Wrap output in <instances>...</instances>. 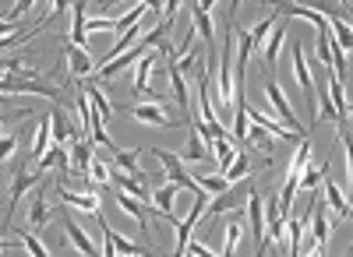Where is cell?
<instances>
[{
  "mask_svg": "<svg viewBox=\"0 0 353 257\" xmlns=\"http://www.w3.org/2000/svg\"><path fill=\"white\" fill-rule=\"evenodd\" d=\"M88 180H92L96 187H99V183H110V166L92 159V162H88Z\"/></svg>",
  "mask_w": 353,
  "mask_h": 257,
  "instance_id": "35",
  "label": "cell"
},
{
  "mask_svg": "<svg viewBox=\"0 0 353 257\" xmlns=\"http://www.w3.org/2000/svg\"><path fill=\"white\" fill-rule=\"evenodd\" d=\"M113 152V162L121 166V169H128V173H134V177H145L141 173V152H128V148H110Z\"/></svg>",
  "mask_w": 353,
  "mask_h": 257,
  "instance_id": "22",
  "label": "cell"
},
{
  "mask_svg": "<svg viewBox=\"0 0 353 257\" xmlns=\"http://www.w3.org/2000/svg\"><path fill=\"white\" fill-rule=\"evenodd\" d=\"M244 4V0H230V14H237V8Z\"/></svg>",
  "mask_w": 353,
  "mask_h": 257,
  "instance_id": "47",
  "label": "cell"
},
{
  "mask_svg": "<svg viewBox=\"0 0 353 257\" xmlns=\"http://www.w3.org/2000/svg\"><path fill=\"white\" fill-rule=\"evenodd\" d=\"M205 159H209V145H205V141L191 131V137H188V148H184V155H181V162H205Z\"/></svg>",
  "mask_w": 353,
  "mask_h": 257,
  "instance_id": "24",
  "label": "cell"
},
{
  "mask_svg": "<svg viewBox=\"0 0 353 257\" xmlns=\"http://www.w3.org/2000/svg\"><path fill=\"white\" fill-rule=\"evenodd\" d=\"M194 4H198L201 11H212V8H216V0H194Z\"/></svg>",
  "mask_w": 353,
  "mask_h": 257,
  "instance_id": "46",
  "label": "cell"
},
{
  "mask_svg": "<svg viewBox=\"0 0 353 257\" xmlns=\"http://www.w3.org/2000/svg\"><path fill=\"white\" fill-rule=\"evenodd\" d=\"M325 197H329V205L339 212V219H350V201H346V194L339 190V183L325 180Z\"/></svg>",
  "mask_w": 353,
  "mask_h": 257,
  "instance_id": "26",
  "label": "cell"
},
{
  "mask_svg": "<svg viewBox=\"0 0 353 257\" xmlns=\"http://www.w3.org/2000/svg\"><path fill=\"white\" fill-rule=\"evenodd\" d=\"M50 145H53V141H50V120H39V124H36V134H32V148H28V155L39 159Z\"/></svg>",
  "mask_w": 353,
  "mask_h": 257,
  "instance_id": "25",
  "label": "cell"
},
{
  "mask_svg": "<svg viewBox=\"0 0 353 257\" xmlns=\"http://www.w3.org/2000/svg\"><path fill=\"white\" fill-rule=\"evenodd\" d=\"M88 162H92V141H85V134L78 137L71 131V152H68V169L74 180H88ZM92 183V180H88Z\"/></svg>",
  "mask_w": 353,
  "mask_h": 257,
  "instance_id": "3",
  "label": "cell"
},
{
  "mask_svg": "<svg viewBox=\"0 0 353 257\" xmlns=\"http://www.w3.org/2000/svg\"><path fill=\"white\" fill-rule=\"evenodd\" d=\"M61 222H64V230H68V240H71V247H78L81 254H103V247H96L92 240H88V236L81 233V225L71 219V212H61Z\"/></svg>",
  "mask_w": 353,
  "mask_h": 257,
  "instance_id": "14",
  "label": "cell"
},
{
  "mask_svg": "<svg viewBox=\"0 0 353 257\" xmlns=\"http://www.w3.org/2000/svg\"><path fill=\"white\" fill-rule=\"evenodd\" d=\"M329 99H332V106H336V113H339V120L350 127V106H346V92H343V78L336 74V67H329Z\"/></svg>",
  "mask_w": 353,
  "mask_h": 257,
  "instance_id": "17",
  "label": "cell"
},
{
  "mask_svg": "<svg viewBox=\"0 0 353 257\" xmlns=\"http://www.w3.org/2000/svg\"><path fill=\"white\" fill-rule=\"evenodd\" d=\"M36 8V0H14V8H11V14H4L8 21H18V18H25V11H32Z\"/></svg>",
  "mask_w": 353,
  "mask_h": 257,
  "instance_id": "38",
  "label": "cell"
},
{
  "mask_svg": "<svg viewBox=\"0 0 353 257\" xmlns=\"http://www.w3.org/2000/svg\"><path fill=\"white\" fill-rule=\"evenodd\" d=\"M14 32H25V25H18V21H8V18H0V39H4V36H14Z\"/></svg>",
  "mask_w": 353,
  "mask_h": 257,
  "instance_id": "40",
  "label": "cell"
},
{
  "mask_svg": "<svg viewBox=\"0 0 353 257\" xmlns=\"http://www.w3.org/2000/svg\"><path fill=\"white\" fill-rule=\"evenodd\" d=\"M53 215H57V212L46 205V183L39 180V183H36V190H32V197H28V225L43 230V225H46Z\"/></svg>",
  "mask_w": 353,
  "mask_h": 257,
  "instance_id": "9",
  "label": "cell"
},
{
  "mask_svg": "<svg viewBox=\"0 0 353 257\" xmlns=\"http://www.w3.org/2000/svg\"><path fill=\"white\" fill-rule=\"evenodd\" d=\"M25 113H32V109H11V113H0V131H4L11 120H21Z\"/></svg>",
  "mask_w": 353,
  "mask_h": 257,
  "instance_id": "41",
  "label": "cell"
},
{
  "mask_svg": "<svg viewBox=\"0 0 353 257\" xmlns=\"http://www.w3.org/2000/svg\"><path fill=\"white\" fill-rule=\"evenodd\" d=\"M237 247H241V222L230 219L226 236H223V254H237Z\"/></svg>",
  "mask_w": 353,
  "mask_h": 257,
  "instance_id": "30",
  "label": "cell"
},
{
  "mask_svg": "<svg viewBox=\"0 0 353 257\" xmlns=\"http://www.w3.org/2000/svg\"><path fill=\"white\" fill-rule=\"evenodd\" d=\"M128 113H131L138 124H149V127H176V120L166 117V106H159V102H138Z\"/></svg>",
  "mask_w": 353,
  "mask_h": 257,
  "instance_id": "8",
  "label": "cell"
},
{
  "mask_svg": "<svg viewBox=\"0 0 353 257\" xmlns=\"http://www.w3.org/2000/svg\"><path fill=\"white\" fill-rule=\"evenodd\" d=\"M265 96H269V102H272V109L279 113V120L290 127V131H297L301 137L307 134V127L297 120V113H293V106H290V99L279 92V81H269V85H265Z\"/></svg>",
  "mask_w": 353,
  "mask_h": 257,
  "instance_id": "4",
  "label": "cell"
},
{
  "mask_svg": "<svg viewBox=\"0 0 353 257\" xmlns=\"http://www.w3.org/2000/svg\"><path fill=\"white\" fill-rule=\"evenodd\" d=\"M18 39H25V32H14V36H4V39H0V53H4L8 46H14Z\"/></svg>",
  "mask_w": 353,
  "mask_h": 257,
  "instance_id": "42",
  "label": "cell"
},
{
  "mask_svg": "<svg viewBox=\"0 0 353 257\" xmlns=\"http://www.w3.org/2000/svg\"><path fill=\"white\" fill-rule=\"evenodd\" d=\"M96 219H99V225H103V254H121V257H134V254H149V247H138V243H131V240H124L121 233H113L110 225H106V219L96 212Z\"/></svg>",
  "mask_w": 353,
  "mask_h": 257,
  "instance_id": "5",
  "label": "cell"
},
{
  "mask_svg": "<svg viewBox=\"0 0 353 257\" xmlns=\"http://www.w3.org/2000/svg\"><path fill=\"white\" fill-rule=\"evenodd\" d=\"M244 141H248L251 148H261V152H272V141H276V137H272L269 131H265L261 124H254V127H251V131L244 134Z\"/></svg>",
  "mask_w": 353,
  "mask_h": 257,
  "instance_id": "27",
  "label": "cell"
},
{
  "mask_svg": "<svg viewBox=\"0 0 353 257\" xmlns=\"http://www.w3.org/2000/svg\"><path fill=\"white\" fill-rule=\"evenodd\" d=\"M290 225V240H286V250L290 254H301V236H304V219H293L286 222Z\"/></svg>",
  "mask_w": 353,
  "mask_h": 257,
  "instance_id": "32",
  "label": "cell"
},
{
  "mask_svg": "<svg viewBox=\"0 0 353 257\" xmlns=\"http://www.w3.org/2000/svg\"><path fill=\"white\" fill-rule=\"evenodd\" d=\"M57 197L68 205V208H78V212H88V215H96L99 208H103V201H99V194L96 190H85V194H74V190H68V183L61 180L57 183Z\"/></svg>",
  "mask_w": 353,
  "mask_h": 257,
  "instance_id": "6",
  "label": "cell"
},
{
  "mask_svg": "<svg viewBox=\"0 0 353 257\" xmlns=\"http://www.w3.org/2000/svg\"><path fill=\"white\" fill-rule=\"evenodd\" d=\"M152 155L163 162V169H166V177H170V183H176V187H181V190H201L198 187V180L188 173V169H184V162H181V155H173V152H166V148H152Z\"/></svg>",
  "mask_w": 353,
  "mask_h": 257,
  "instance_id": "2",
  "label": "cell"
},
{
  "mask_svg": "<svg viewBox=\"0 0 353 257\" xmlns=\"http://www.w3.org/2000/svg\"><path fill=\"white\" fill-rule=\"evenodd\" d=\"M68 169V148L64 145H50L43 155H39V173H46V169Z\"/></svg>",
  "mask_w": 353,
  "mask_h": 257,
  "instance_id": "21",
  "label": "cell"
},
{
  "mask_svg": "<svg viewBox=\"0 0 353 257\" xmlns=\"http://www.w3.org/2000/svg\"><path fill=\"white\" fill-rule=\"evenodd\" d=\"M43 180V173L39 169H32V173H28V159L14 169V177H11V190H8V215H4V225H11V215H14V205L21 201V197L28 194V187H36Z\"/></svg>",
  "mask_w": 353,
  "mask_h": 257,
  "instance_id": "1",
  "label": "cell"
},
{
  "mask_svg": "<svg viewBox=\"0 0 353 257\" xmlns=\"http://www.w3.org/2000/svg\"><path fill=\"white\" fill-rule=\"evenodd\" d=\"M283 39H286V28H276L272 25V32H269V43H265V67L276 71V60H279V49H283Z\"/></svg>",
  "mask_w": 353,
  "mask_h": 257,
  "instance_id": "20",
  "label": "cell"
},
{
  "mask_svg": "<svg viewBox=\"0 0 353 257\" xmlns=\"http://www.w3.org/2000/svg\"><path fill=\"white\" fill-rule=\"evenodd\" d=\"M117 205H121V208H124V212H128V215L138 222V230H141L145 236L152 233V225H149V222H152V219H149V208H145V205H138L131 194H124V190H121V194H117Z\"/></svg>",
  "mask_w": 353,
  "mask_h": 257,
  "instance_id": "16",
  "label": "cell"
},
{
  "mask_svg": "<svg viewBox=\"0 0 353 257\" xmlns=\"http://www.w3.org/2000/svg\"><path fill=\"white\" fill-rule=\"evenodd\" d=\"M209 148L216 152V159H219V169H230V166H233V159H237V152H233V145H230V137H216Z\"/></svg>",
  "mask_w": 353,
  "mask_h": 257,
  "instance_id": "29",
  "label": "cell"
},
{
  "mask_svg": "<svg viewBox=\"0 0 353 257\" xmlns=\"http://www.w3.org/2000/svg\"><path fill=\"white\" fill-rule=\"evenodd\" d=\"M293 71H297V81H301V92H304L307 109L314 113V78L307 74V56H304V46L301 43H293Z\"/></svg>",
  "mask_w": 353,
  "mask_h": 257,
  "instance_id": "11",
  "label": "cell"
},
{
  "mask_svg": "<svg viewBox=\"0 0 353 257\" xmlns=\"http://www.w3.org/2000/svg\"><path fill=\"white\" fill-rule=\"evenodd\" d=\"M325 173H329V162H321V166H311V162H304L297 187H304V190H314L321 180H325Z\"/></svg>",
  "mask_w": 353,
  "mask_h": 257,
  "instance_id": "23",
  "label": "cell"
},
{
  "mask_svg": "<svg viewBox=\"0 0 353 257\" xmlns=\"http://www.w3.org/2000/svg\"><path fill=\"white\" fill-rule=\"evenodd\" d=\"M71 46H88L85 43V0H71V32H68Z\"/></svg>",
  "mask_w": 353,
  "mask_h": 257,
  "instance_id": "19",
  "label": "cell"
},
{
  "mask_svg": "<svg viewBox=\"0 0 353 257\" xmlns=\"http://www.w3.org/2000/svg\"><path fill=\"white\" fill-rule=\"evenodd\" d=\"M198 187H201V190H209V194H223L230 183H226V177L219 173V177H198Z\"/></svg>",
  "mask_w": 353,
  "mask_h": 257,
  "instance_id": "36",
  "label": "cell"
},
{
  "mask_svg": "<svg viewBox=\"0 0 353 257\" xmlns=\"http://www.w3.org/2000/svg\"><path fill=\"white\" fill-rule=\"evenodd\" d=\"M248 173H251V159H248V155H237L230 169H223L226 183H241V180H248Z\"/></svg>",
  "mask_w": 353,
  "mask_h": 257,
  "instance_id": "28",
  "label": "cell"
},
{
  "mask_svg": "<svg viewBox=\"0 0 353 257\" xmlns=\"http://www.w3.org/2000/svg\"><path fill=\"white\" fill-rule=\"evenodd\" d=\"M191 25H194V32H201L205 39V49H216V28H212V11H201L198 4H191Z\"/></svg>",
  "mask_w": 353,
  "mask_h": 257,
  "instance_id": "15",
  "label": "cell"
},
{
  "mask_svg": "<svg viewBox=\"0 0 353 257\" xmlns=\"http://www.w3.org/2000/svg\"><path fill=\"white\" fill-rule=\"evenodd\" d=\"M14 233H18V240L28 247V254H36V257H46V247H43V240H36L32 233L25 230V225H14Z\"/></svg>",
  "mask_w": 353,
  "mask_h": 257,
  "instance_id": "31",
  "label": "cell"
},
{
  "mask_svg": "<svg viewBox=\"0 0 353 257\" xmlns=\"http://www.w3.org/2000/svg\"><path fill=\"white\" fill-rule=\"evenodd\" d=\"M258 4H272V0H258Z\"/></svg>",
  "mask_w": 353,
  "mask_h": 257,
  "instance_id": "48",
  "label": "cell"
},
{
  "mask_svg": "<svg viewBox=\"0 0 353 257\" xmlns=\"http://www.w3.org/2000/svg\"><path fill=\"white\" fill-rule=\"evenodd\" d=\"M64 56H68V74L71 78H88V74H92V56H88V46H71L68 43Z\"/></svg>",
  "mask_w": 353,
  "mask_h": 257,
  "instance_id": "13",
  "label": "cell"
},
{
  "mask_svg": "<svg viewBox=\"0 0 353 257\" xmlns=\"http://www.w3.org/2000/svg\"><path fill=\"white\" fill-rule=\"evenodd\" d=\"M18 134H0V162H8L11 155H14V148H18Z\"/></svg>",
  "mask_w": 353,
  "mask_h": 257,
  "instance_id": "37",
  "label": "cell"
},
{
  "mask_svg": "<svg viewBox=\"0 0 353 257\" xmlns=\"http://www.w3.org/2000/svg\"><path fill=\"white\" fill-rule=\"evenodd\" d=\"M88 32H117V21L106 18V14H103V18H88V21H85V36H88Z\"/></svg>",
  "mask_w": 353,
  "mask_h": 257,
  "instance_id": "34",
  "label": "cell"
},
{
  "mask_svg": "<svg viewBox=\"0 0 353 257\" xmlns=\"http://www.w3.org/2000/svg\"><path fill=\"white\" fill-rule=\"evenodd\" d=\"M176 194H181V187H176V183H163V187H152V190H149V201H152V208H156L163 219H170V225H176V215H173Z\"/></svg>",
  "mask_w": 353,
  "mask_h": 257,
  "instance_id": "10",
  "label": "cell"
},
{
  "mask_svg": "<svg viewBox=\"0 0 353 257\" xmlns=\"http://www.w3.org/2000/svg\"><path fill=\"white\" fill-rule=\"evenodd\" d=\"M141 8H149V11H159L163 14V0H138Z\"/></svg>",
  "mask_w": 353,
  "mask_h": 257,
  "instance_id": "43",
  "label": "cell"
},
{
  "mask_svg": "<svg viewBox=\"0 0 353 257\" xmlns=\"http://www.w3.org/2000/svg\"><path fill=\"white\" fill-rule=\"evenodd\" d=\"M248 215H251V230H254V247L261 250L265 247V205H261V194L258 190H248Z\"/></svg>",
  "mask_w": 353,
  "mask_h": 257,
  "instance_id": "12",
  "label": "cell"
},
{
  "mask_svg": "<svg viewBox=\"0 0 353 257\" xmlns=\"http://www.w3.org/2000/svg\"><path fill=\"white\" fill-rule=\"evenodd\" d=\"M50 141L53 145H68L71 141V124H68V109L64 106L50 109Z\"/></svg>",
  "mask_w": 353,
  "mask_h": 257,
  "instance_id": "18",
  "label": "cell"
},
{
  "mask_svg": "<svg viewBox=\"0 0 353 257\" xmlns=\"http://www.w3.org/2000/svg\"><path fill=\"white\" fill-rule=\"evenodd\" d=\"M8 250H11V254H18L21 247H18V243H11V240H0V254H8Z\"/></svg>",
  "mask_w": 353,
  "mask_h": 257,
  "instance_id": "44",
  "label": "cell"
},
{
  "mask_svg": "<svg viewBox=\"0 0 353 257\" xmlns=\"http://www.w3.org/2000/svg\"><path fill=\"white\" fill-rule=\"evenodd\" d=\"M272 25H276V18H265V21H258V25H254V32H248V36H251V46H254V49H258V46L265 43V39H269Z\"/></svg>",
  "mask_w": 353,
  "mask_h": 257,
  "instance_id": "33",
  "label": "cell"
},
{
  "mask_svg": "<svg viewBox=\"0 0 353 257\" xmlns=\"http://www.w3.org/2000/svg\"><path fill=\"white\" fill-rule=\"evenodd\" d=\"M176 8H181V0H163V21L173 28V18H176Z\"/></svg>",
  "mask_w": 353,
  "mask_h": 257,
  "instance_id": "39",
  "label": "cell"
},
{
  "mask_svg": "<svg viewBox=\"0 0 353 257\" xmlns=\"http://www.w3.org/2000/svg\"><path fill=\"white\" fill-rule=\"evenodd\" d=\"M248 190L251 187H237V183H230L223 194H212L216 201H209L205 205V215H223V212H237L241 208V201L248 197Z\"/></svg>",
  "mask_w": 353,
  "mask_h": 257,
  "instance_id": "7",
  "label": "cell"
},
{
  "mask_svg": "<svg viewBox=\"0 0 353 257\" xmlns=\"http://www.w3.org/2000/svg\"><path fill=\"white\" fill-rule=\"evenodd\" d=\"M117 4H124V0H99V8H103V14H110Z\"/></svg>",
  "mask_w": 353,
  "mask_h": 257,
  "instance_id": "45",
  "label": "cell"
}]
</instances>
